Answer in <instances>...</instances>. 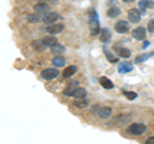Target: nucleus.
Here are the masks:
<instances>
[{
	"instance_id": "f257e3e1",
	"label": "nucleus",
	"mask_w": 154,
	"mask_h": 144,
	"mask_svg": "<svg viewBox=\"0 0 154 144\" xmlns=\"http://www.w3.org/2000/svg\"><path fill=\"white\" fill-rule=\"evenodd\" d=\"M99 18H98V14L94 9L90 11V20H89V26H90V33L91 36H96L98 33L100 32V28H99Z\"/></svg>"
},
{
	"instance_id": "f03ea898",
	"label": "nucleus",
	"mask_w": 154,
	"mask_h": 144,
	"mask_svg": "<svg viewBox=\"0 0 154 144\" xmlns=\"http://www.w3.org/2000/svg\"><path fill=\"white\" fill-rule=\"evenodd\" d=\"M145 130H146V127L144 124H132L128 127V133L132 134V135H143L145 133Z\"/></svg>"
},
{
	"instance_id": "7ed1b4c3",
	"label": "nucleus",
	"mask_w": 154,
	"mask_h": 144,
	"mask_svg": "<svg viewBox=\"0 0 154 144\" xmlns=\"http://www.w3.org/2000/svg\"><path fill=\"white\" fill-rule=\"evenodd\" d=\"M58 20H62V17H60V14H58L55 12L46 13V14H44V18H42V21H44L46 25H53V23H55Z\"/></svg>"
},
{
	"instance_id": "20e7f679",
	"label": "nucleus",
	"mask_w": 154,
	"mask_h": 144,
	"mask_svg": "<svg viewBox=\"0 0 154 144\" xmlns=\"http://www.w3.org/2000/svg\"><path fill=\"white\" fill-rule=\"evenodd\" d=\"M59 75V71H57V68H46L41 71V77L45 80H53Z\"/></svg>"
},
{
	"instance_id": "39448f33",
	"label": "nucleus",
	"mask_w": 154,
	"mask_h": 144,
	"mask_svg": "<svg viewBox=\"0 0 154 144\" xmlns=\"http://www.w3.org/2000/svg\"><path fill=\"white\" fill-rule=\"evenodd\" d=\"M114 30L118 33H126L130 30V23L127 21H118L114 25Z\"/></svg>"
},
{
	"instance_id": "423d86ee",
	"label": "nucleus",
	"mask_w": 154,
	"mask_h": 144,
	"mask_svg": "<svg viewBox=\"0 0 154 144\" xmlns=\"http://www.w3.org/2000/svg\"><path fill=\"white\" fill-rule=\"evenodd\" d=\"M127 18L131 23H137L141 18V14L139 12V9H130L127 13Z\"/></svg>"
},
{
	"instance_id": "0eeeda50",
	"label": "nucleus",
	"mask_w": 154,
	"mask_h": 144,
	"mask_svg": "<svg viewBox=\"0 0 154 144\" xmlns=\"http://www.w3.org/2000/svg\"><path fill=\"white\" fill-rule=\"evenodd\" d=\"M132 36L136 40H144L146 36V30L143 26H139V27L135 28V30H132Z\"/></svg>"
},
{
	"instance_id": "6e6552de",
	"label": "nucleus",
	"mask_w": 154,
	"mask_h": 144,
	"mask_svg": "<svg viewBox=\"0 0 154 144\" xmlns=\"http://www.w3.org/2000/svg\"><path fill=\"white\" fill-rule=\"evenodd\" d=\"M77 88H79V83H77V81H72V83H69V85L64 89L63 93H64V95H67V97H73Z\"/></svg>"
},
{
	"instance_id": "1a4fd4ad",
	"label": "nucleus",
	"mask_w": 154,
	"mask_h": 144,
	"mask_svg": "<svg viewBox=\"0 0 154 144\" xmlns=\"http://www.w3.org/2000/svg\"><path fill=\"white\" fill-rule=\"evenodd\" d=\"M114 50L116 54L118 57H122V58H130V55H131V52L123 46H114Z\"/></svg>"
},
{
	"instance_id": "9d476101",
	"label": "nucleus",
	"mask_w": 154,
	"mask_h": 144,
	"mask_svg": "<svg viewBox=\"0 0 154 144\" xmlns=\"http://www.w3.org/2000/svg\"><path fill=\"white\" fill-rule=\"evenodd\" d=\"M63 28H64L63 25L58 23V25H49L46 27V31L49 33H51V35H55V33H59V32L63 31Z\"/></svg>"
},
{
	"instance_id": "9b49d317",
	"label": "nucleus",
	"mask_w": 154,
	"mask_h": 144,
	"mask_svg": "<svg viewBox=\"0 0 154 144\" xmlns=\"http://www.w3.org/2000/svg\"><path fill=\"white\" fill-rule=\"evenodd\" d=\"M33 9H35V12L38 13V14H46V13H49V5L45 4V3L36 4V5L33 7Z\"/></svg>"
},
{
	"instance_id": "f8f14e48",
	"label": "nucleus",
	"mask_w": 154,
	"mask_h": 144,
	"mask_svg": "<svg viewBox=\"0 0 154 144\" xmlns=\"http://www.w3.org/2000/svg\"><path fill=\"white\" fill-rule=\"evenodd\" d=\"M132 70H134V66L131 63H128V62H122L118 66V72H121V74H126V72H130Z\"/></svg>"
},
{
	"instance_id": "ddd939ff",
	"label": "nucleus",
	"mask_w": 154,
	"mask_h": 144,
	"mask_svg": "<svg viewBox=\"0 0 154 144\" xmlns=\"http://www.w3.org/2000/svg\"><path fill=\"white\" fill-rule=\"evenodd\" d=\"M53 66L59 68V67H64L66 66V58L64 57H60V55H55L54 59H53Z\"/></svg>"
},
{
	"instance_id": "4468645a",
	"label": "nucleus",
	"mask_w": 154,
	"mask_h": 144,
	"mask_svg": "<svg viewBox=\"0 0 154 144\" xmlns=\"http://www.w3.org/2000/svg\"><path fill=\"white\" fill-rule=\"evenodd\" d=\"M99 83L104 89H113V83L108 77H105V76H102V77L99 79Z\"/></svg>"
},
{
	"instance_id": "2eb2a0df",
	"label": "nucleus",
	"mask_w": 154,
	"mask_h": 144,
	"mask_svg": "<svg viewBox=\"0 0 154 144\" xmlns=\"http://www.w3.org/2000/svg\"><path fill=\"white\" fill-rule=\"evenodd\" d=\"M64 50H66V48H64L63 45L58 44V42H57L55 45L51 46V53H53L54 55H60V54H63Z\"/></svg>"
},
{
	"instance_id": "dca6fc26",
	"label": "nucleus",
	"mask_w": 154,
	"mask_h": 144,
	"mask_svg": "<svg viewBox=\"0 0 154 144\" xmlns=\"http://www.w3.org/2000/svg\"><path fill=\"white\" fill-rule=\"evenodd\" d=\"M99 39H100V41H103V42H107L110 39V31L108 30V28H102V30H100Z\"/></svg>"
},
{
	"instance_id": "f3484780",
	"label": "nucleus",
	"mask_w": 154,
	"mask_h": 144,
	"mask_svg": "<svg viewBox=\"0 0 154 144\" xmlns=\"http://www.w3.org/2000/svg\"><path fill=\"white\" fill-rule=\"evenodd\" d=\"M119 14H121V9H119L118 7H112V8H109L108 12H107V16L110 17V18H116V17H118Z\"/></svg>"
},
{
	"instance_id": "a211bd4d",
	"label": "nucleus",
	"mask_w": 154,
	"mask_h": 144,
	"mask_svg": "<svg viewBox=\"0 0 154 144\" xmlns=\"http://www.w3.org/2000/svg\"><path fill=\"white\" fill-rule=\"evenodd\" d=\"M98 114H99V117H102V118H108L110 114H112V109L108 108V107L100 108L98 111Z\"/></svg>"
},
{
	"instance_id": "6ab92c4d",
	"label": "nucleus",
	"mask_w": 154,
	"mask_h": 144,
	"mask_svg": "<svg viewBox=\"0 0 154 144\" xmlns=\"http://www.w3.org/2000/svg\"><path fill=\"white\" fill-rule=\"evenodd\" d=\"M42 42H44V45L45 46H53V45H55L57 44V37L54 36H45L44 39H42Z\"/></svg>"
},
{
	"instance_id": "aec40b11",
	"label": "nucleus",
	"mask_w": 154,
	"mask_h": 144,
	"mask_svg": "<svg viewBox=\"0 0 154 144\" xmlns=\"http://www.w3.org/2000/svg\"><path fill=\"white\" fill-rule=\"evenodd\" d=\"M76 71H77V67H75V66H69V67H67V68L64 70V72H63V76L67 79V77H71L72 75H75L76 74Z\"/></svg>"
},
{
	"instance_id": "412c9836",
	"label": "nucleus",
	"mask_w": 154,
	"mask_h": 144,
	"mask_svg": "<svg viewBox=\"0 0 154 144\" xmlns=\"http://www.w3.org/2000/svg\"><path fill=\"white\" fill-rule=\"evenodd\" d=\"M104 54H105V57H107V59L110 62V63H117L118 62V58L116 55H113L112 53H110L107 48H104Z\"/></svg>"
},
{
	"instance_id": "4be33fe9",
	"label": "nucleus",
	"mask_w": 154,
	"mask_h": 144,
	"mask_svg": "<svg viewBox=\"0 0 154 144\" xmlns=\"http://www.w3.org/2000/svg\"><path fill=\"white\" fill-rule=\"evenodd\" d=\"M154 54V53H150V54H148V53H145V54H140L137 55L136 58H135V63H141V62H145L146 59H149L150 57Z\"/></svg>"
},
{
	"instance_id": "5701e85b",
	"label": "nucleus",
	"mask_w": 154,
	"mask_h": 144,
	"mask_svg": "<svg viewBox=\"0 0 154 144\" xmlns=\"http://www.w3.org/2000/svg\"><path fill=\"white\" fill-rule=\"evenodd\" d=\"M73 104L76 105V107H79V108H86L89 105V102L88 100H85V98H81V99H77Z\"/></svg>"
},
{
	"instance_id": "b1692460",
	"label": "nucleus",
	"mask_w": 154,
	"mask_h": 144,
	"mask_svg": "<svg viewBox=\"0 0 154 144\" xmlns=\"http://www.w3.org/2000/svg\"><path fill=\"white\" fill-rule=\"evenodd\" d=\"M139 7L140 8H153L154 2L153 0H141V2H139Z\"/></svg>"
},
{
	"instance_id": "393cba45",
	"label": "nucleus",
	"mask_w": 154,
	"mask_h": 144,
	"mask_svg": "<svg viewBox=\"0 0 154 144\" xmlns=\"http://www.w3.org/2000/svg\"><path fill=\"white\" fill-rule=\"evenodd\" d=\"M73 97H76L77 99H81V98H85L86 97V90L84 88H77L76 92H75V95Z\"/></svg>"
},
{
	"instance_id": "a878e982",
	"label": "nucleus",
	"mask_w": 154,
	"mask_h": 144,
	"mask_svg": "<svg viewBox=\"0 0 154 144\" xmlns=\"http://www.w3.org/2000/svg\"><path fill=\"white\" fill-rule=\"evenodd\" d=\"M32 46L35 48V49H37L38 52H41L42 49H44V46H45V45H44V42H42V40H41V41L36 40V41H33V42H32Z\"/></svg>"
},
{
	"instance_id": "bb28decb",
	"label": "nucleus",
	"mask_w": 154,
	"mask_h": 144,
	"mask_svg": "<svg viewBox=\"0 0 154 144\" xmlns=\"http://www.w3.org/2000/svg\"><path fill=\"white\" fill-rule=\"evenodd\" d=\"M123 94H125V97L128 98V99H135L137 97V94L134 93V92H125V90H123Z\"/></svg>"
},
{
	"instance_id": "cd10ccee",
	"label": "nucleus",
	"mask_w": 154,
	"mask_h": 144,
	"mask_svg": "<svg viewBox=\"0 0 154 144\" xmlns=\"http://www.w3.org/2000/svg\"><path fill=\"white\" fill-rule=\"evenodd\" d=\"M27 20L30 22H38V21H40V18H38V16H35V14H28Z\"/></svg>"
},
{
	"instance_id": "c85d7f7f",
	"label": "nucleus",
	"mask_w": 154,
	"mask_h": 144,
	"mask_svg": "<svg viewBox=\"0 0 154 144\" xmlns=\"http://www.w3.org/2000/svg\"><path fill=\"white\" fill-rule=\"evenodd\" d=\"M148 30H149V32H154V20H150L148 22Z\"/></svg>"
},
{
	"instance_id": "c756f323",
	"label": "nucleus",
	"mask_w": 154,
	"mask_h": 144,
	"mask_svg": "<svg viewBox=\"0 0 154 144\" xmlns=\"http://www.w3.org/2000/svg\"><path fill=\"white\" fill-rule=\"evenodd\" d=\"M145 143H146V144H154V136H150V138H148Z\"/></svg>"
},
{
	"instance_id": "7c9ffc66",
	"label": "nucleus",
	"mask_w": 154,
	"mask_h": 144,
	"mask_svg": "<svg viewBox=\"0 0 154 144\" xmlns=\"http://www.w3.org/2000/svg\"><path fill=\"white\" fill-rule=\"evenodd\" d=\"M122 2H125V3H131V2H135V0H122Z\"/></svg>"
}]
</instances>
